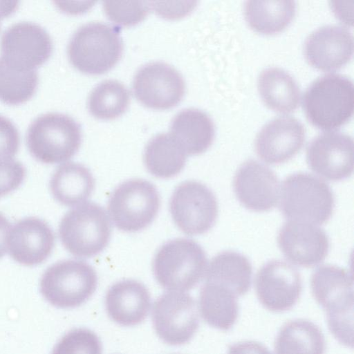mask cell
<instances>
[{"mask_svg":"<svg viewBox=\"0 0 354 354\" xmlns=\"http://www.w3.org/2000/svg\"><path fill=\"white\" fill-rule=\"evenodd\" d=\"M55 237L49 225L37 217H26L16 222L10 230L8 250L16 262L34 266L50 255Z\"/></svg>","mask_w":354,"mask_h":354,"instance_id":"d6986e66","label":"cell"},{"mask_svg":"<svg viewBox=\"0 0 354 354\" xmlns=\"http://www.w3.org/2000/svg\"><path fill=\"white\" fill-rule=\"evenodd\" d=\"M106 15L113 21L123 26H131L142 21L151 8L147 1H113L103 3Z\"/></svg>","mask_w":354,"mask_h":354,"instance_id":"d6a6232c","label":"cell"},{"mask_svg":"<svg viewBox=\"0 0 354 354\" xmlns=\"http://www.w3.org/2000/svg\"><path fill=\"white\" fill-rule=\"evenodd\" d=\"M109 317L123 326L140 324L147 317L151 297L142 283L133 279H124L113 284L104 299Z\"/></svg>","mask_w":354,"mask_h":354,"instance_id":"44dd1931","label":"cell"},{"mask_svg":"<svg viewBox=\"0 0 354 354\" xmlns=\"http://www.w3.org/2000/svg\"><path fill=\"white\" fill-rule=\"evenodd\" d=\"M169 210L178 229L194 236L204 234L213 227L218 206L214 194L207 186L198 181L187 180L174 189Z\"/></svg>","mask_w":354,"mask_h":354,"instance_id":"30bf717a","label":"cell"},{"mask_svg":"<svg viewBox=\"0 0 354 354\" xmlns=\"http://www.w3.org/2000/svg\"><path fill=\"white\" fill-rule=\"evenodd\" d=\"M227 354H271L263 344L254 341L236 343L229 347Z\"/></svg>","mask_w":354,"mask_h":354,"instance_id":"8d00e7d4","label":"cell"},{"mask_svg":"<svg viewBox=\"0 0 354 354\" xmlns=\"http://www.w3.org/2000/svg\"><path fill=\"white\" fill-rule=\"evenodd\" d=\"M151 318L156 335L171 346L189 342L199 326L196 301L184 292L169 291L160 296L153 304Z\"/></svg>","mask_w":354,"mask_h":354,"instance_id":"8fae6325","label":"cell"},{"mask_svg":"<svg viewBox=\"0 0 354 354\" xmlns=\"http://www.w3.org/2000/svg\"><path fill=\"white\" fill-rule=\"evenodd\" d=\"M254 287L259 301L266 309L283 312L298 301L302 290L301 278L291 264L272 260L258 270Z\"/></svg>","mask_w":354,"mask_h":354,"instance_id":"5bb4252c","label":"cell"},{"mask_svg":"<svg viewBox=\"0 0 354 354\" xmlns=\"http://www.w3.org/2000/svg\"><path fill=\"white\" fill-rule=\"evenodd\" d=\"M150 6L159 15L167 18L180 17L189 12L195 6V1L189 2H149Z\"/></svg>","mask_w":354,"mask_h":354,"instance_id":"d590c367","label":"cell"},{"mask_svg":"<svg viewBox=\"0 0 354 354\" xmlns=\"http://www.w3.org/2000/svg\"><path fill=\"white\" fill-rule=\"evenodd\" d=\"M305 134L303 124L297 118H276L266 123L257 134L255 151L268 164L285 162L300 151Z\"/></svg>","mask_w":354,"mask_h":354,"instance_id":"ac0fdd59","label":"cell"},{"mask_svg":"<svg viewBox=\"0 0 354 354\" xmlns=\"http://www.w3.org/2000/svg\"><path fill=\"white\" fill-rule=\"evenodd\" d=\"M295 9L294 1H247L244 16L252 30L269 35L284 29L294 17Z\"/></svg>","mask_w":354,"mask_h":354,"instance_id":"f1b7e54d","label":"cell"},{"mask_svg":"<svg viewBox=\"0 0 354 354\" xmlns=\"http://www.w3.org/2000/svg\"><path fill=\"white\" fill-rule=\"evenodd\" d=\"M160 206L156 187L146 180L136 178L123 182L114 189L108 202V211L118 229L135 232L153 222Z\"/></svg>","mask_w":354,"mask_h":354,"instance_id":"9c48e42d","label":"cell"},{"mask_svg":"<svg viewBox=\"0 0 354 354\" xmlns=\"http://www.w3.org/2000/svg\"><path fill=\"white\" fill-rule=\"evenodd\" d=\"M123 44L118 30L100 22L79 27L67 47L71 63L79 71L100 74L111 68L122 54Z\"/></svg>","mask_w":354,"mask_h":354,"instance_id":"52a82bcc","label":"cell"},{"mask_svg":"<svg viewBox=\"0 0 354 354\" xmlns=\"http://www.w3.org/2000/svg\"><path fill=\"white\" fill-rule=\"evenodd\" d=\"M58 232L63 246L69 253L79 258H90L107 246L111 225L103 207L86 202L65 214Z\"/></svg>","mask_w":354,"mask_h":354,"instance_id":"8992f818","label":"cell"},{"mask_svg":"<svg viewBox=\"0 0 354 354\" xmlns=\"http://www.w3.org/2000/svg\"><path fill=\"white\" fill-rule=\"evenodd\" d=\"M279 203L281 212L288 220L319 225L331 217L335 198L322 179L299 172L283 180L280 186Z\"/></svg>","mask_w":354,"mask_h":354,"instance_id":"7a4b0ae2","label":"cell"},{"mask_svg":"<svg viewBox=\"0 0 354 354\" xmlns=\"http://www.w3.org/2000/svg\"><path fill=\"white\" fill-rule=\"evenodd\" d=\"M95 188V179L88 168L68 162L59 165L50 180V189L60 204L72 207L84 203Z\"/></svg>","mask_w":354,"mask_h":354,"instance_id":"603a6c76","label":"cell"},{"mask_svg":"<svg viewBox=\"0 0 354 354\" xmlns=\"http://www.w3.org/2000/svg\"><path fill=\"white\" fill-rule=\"evenodd\" d=\"M0 50V57L12 67L32 70L50 57L53 41L40 25L28 21H18L2 33Z\"/></svg>","mask_w":354,"mask_h":354,"instance_id":"7c38bea8","label":"cell"},{"mask_svg":"<svg viewBox=\"0 0 354 354\" xmlns=\"http://www.w3.org/2000/svg\"><path fill=\"white\" fill-rule=\"evenodd\" d=\"M306 160L310 169L325 179L346 178L353 171V138L342 132L321 133L308 144Z\"/></svg>","mask_w":354,"mask_h":354,"instance_id":"9a60e30c","label":"cell"},{"mask_svg":"<svg viewBox=\"0 0 354 354\" xmlns=\"http://www.w3.org/2000/svg\"><path fill=\"white\" fill-rule=\"evenodd\" d=\"M187 154L171 133H161L151 138L144 151L143 160L148 171L160 178L178 174L186 162Z\"/></svg>","mask_w":354,"mask_h":354,"instance_id":"4316f807","label":"cell"},{"mask_svg":"<svg viewBox=\"0 0 354 354\" xmlns=\"http://www.w3.org/2000/svg\"><path fill=\"white\" fill-rule=\"evenodd\" d=\"M129 100V91L122 82L116 80H106L91 91L87 105L93 116L111 120L126 111Z\"/></svg>","mask_w":354,"mask_h":354,"instance_id":"f546056e","label":"cell"},{"mask_svg":"<svg viewBox=\"0 0 354 354\" xmlns=\"http://www.w3.org/2000/svg\"><path fill=\"white\" fill-rule=\"evenodd\" d=\"M233 187L239 202L250 210L268 212L279 203L280 184L277 176L255 160H248L239 167Z\"/></svg>","mask_w":354,"mask_h":354,"instance_id":"2e32d148","label":"cell"},{"mask_svg":"<svg viewBox=\"0 0 354 354\" xmlns=\"http://www.w3.org/2000/svg\"><path fill=\"white\" fill-rule=\"evenodd\" d=\"M252 268L249 260L240 253L224 251L214 256L207 266L205 281L223 285L236 296H243L250 288Z\"/></svg>","mask_w":354,"mask_h":354,"instance_id":"484cf974","label":"cell"},{"mask_svg":"<svg viewBox=\"0 0 354 354\" xmlns=\"http://www.w3.org/2000/svg\"><path fill=\"white\" fill-rule=\"evenodd\" d=\"M19 143L20 137L16 126L10 119L0 115V164L12 160Z\"/></svg>","mask_w":354,"mask_h":354,"instance_id":"836d02e7","label":"cell"},{"mask_svg":"<svg viewBox=\"0 0 354 354\" xmlns=\"http://www.w3.org/2000/svg\"><path fill=\"white\" fill-rule=\"evenodd\" d=\"M81 140L78 123L58 112L39 115L29 124L26 133L29 151L36 160L46 164L69 160L78 151Z\"/></svg>","mask_w":354,"mask_h":354,"instance_id":"5b68a950","label":"cell"},{"mask_svg":"<svg viewBox=\"0 0 354 354\" xmlns=\"http://www.w3.org/2000/svg\"><path fill=\"white\" fill-rule=\"evenodd\" d=\"M11 225L7 218L0 212V259L2 258L8 248V238Z\"/></svg>","mask_w":354,"mask_h":354,"instance_id":"74e56055","label":"cell"},{"mask_svg":"<svg viewBox=\"0 0 354 354\" xmlns=\"http://www.w3.org/2000/svg\"><path fill=\"white\" fill-rule=\"evenodd\" d=\"M312 294L326 311L328 328L342 344L353 339V277L335 265L319 266L310 278Z\"/></svg>","mask_w":354,"mask_h":354,"instance_id":"6da1fadb","label":"cell"},{"mask_svg":"<svg viewBox=\"0 0 354 354\" xmlns=\"http://www.w3.org/2000/svg\"><path fill=\"white\" fill-rule=\"evenodd\" d=\"M326 343L319 328L306 319L287 322L277 337L275 354H324Z\"/></svg>","mask_w":354,"mask_h":354,"instance_id":"83f0119b","label":"cell"},{"mask_svg":"<svg viewBox=\"0 0 354 354\" xmlns=\"http://www.w3.org/2000/svg\"><path fill=\"white\" fill-rule=\"evenodd\" d=\"M277 243L284 256L292 263L314 267L322 262L329 250L326 232L308 222L288 220L280 229Z\"/></svg>","mask_w":354,"mask_h":354,"instance_id":"e0dca14e","label":"cell"},{"mask_svg":"<svg viewBox=\"0 0 354 354\" xmlns=\"http://www.w3.org/2000/svg\"><path fill=\"white\" fill-rule=\"evenodd\" d=\"M207 266L205 252L198 243L178 238L158 249L152 268L156 281L163 288L184 292L197 285L205 276Z\"/></svg>","mask_w":354,"mask_h":354,"instance_id":"3957f363","label":"cell"},{"mask_svg":"<svg viewBox=\"0 0 354 354\" xmlns=\"http://www.w3.org/2000/svg\"><path fill=\"white\" fill-rule=\"evenodd\" d=\"M236 295L227 287L205 281L201 287L198 308L203 320L216 328L227 330L236 321L239 304Z\"/></svg>","mask_w":354,"mask_h":354,"instance_id":"cb8c5ba5","label":"cell"},{"mask_svg":"<svg viewBox=\"0 0 354 354\" xmlns=\"http://www.w3.org/2000/svg\"><path fill=\"white\" fill-rule=\"evenodd\" d=\"M354 88L346 77L335 73L315 80L306 89L303 108L308 120L322 129H336L352 116Z\"/></svg>","mask_w":354,"mask_h":354,"instance_id":"277c9868","label":"cell"},{"mask_svg":"<svg viewBox=\"0 0 354 354\" xmlns=\"http://www.w3.org/2000/svg\"><path fill=\"white\" fill-rule=\"evenodd\" d=\"M257 88L264 104L274 111H295L300 101V91L294 78L284 70L270 67L259 75Z\"/></svg>","mask_w":354,"mask_h":354,"instance_id":"d4e9b609","label":"cell"},{"mask_svg":"<svg viewBox=\"0 0 354 354\" xmlns=\"http://www.w3.org/2000/svg\"><path fill=\"white\" fill-rule=\"evenodd\" d=\"M136 97L142 104L153 109H166L183 98L185 84L181 74L172 66L153 62L142 66L133 80Z\"/></svg>","mask_w":354,"mask_h":354,"instance_id":"4fadbf2b","label":"cell"},{"mask_svg":"<svg viewBox=\"0 0 354 354\" xmlns=\"http://www.w3.org/2000/svg\"><path fill=\"white\" fill-rule=\"evenodd\" d=\"M18 1H0V20L13 12L17 8Z\"/></svg>","mask_w":354,"mask_h":354,"instance_id":"f35d334b","label":"cell"},{"mask_svg":"<svg viewBox=\"0 0 354 354\" xmlns=\"http://www.w3.org/2000/svg\"><path fill=\"white\" fill-rule=\"evenodd\" d=\"M353 39L345 27L328 25L312 32L304 44V55L313 66L322 71L340 68L351 59Z\"/></svg>","mask_w":354,"mask_h":354,"instance_id":"ffe728a7","label":"cell"},{"mask_svg":"<svg viewBox=\"0 0 354 354\" xmlns=\"http://www.w3.org/2000/svg\"><path fill=\"white\" fill-rule=\"evenodd\" d=\"M102 346L97 335L85 328H74L56 344L51 354H102Z\"/></svg>","mask_w":354,"mask_h":354,"instance_id":"1f68e13d","label":"cell"},{"mask_svg":"<svg viewBox=\"0 0 354 354\" xmlns=\"http://www.w3.org/2000/svg\"><path fill=\"white\" fill-rule=\"evenodd\" d=\"M97 276L85 261L67 259L48 267L40 280V292L51 305L73 308L85 303L94 293Z\"/></svg>","mask_w":354,"mask_h":354,"instance_id":"ba28073f","label":"cell"},{"mask_svg":"<svg viewBox=\"0 0 354 354\" xmlns=\"http://www.w3.org/2000/svg\"><path fill=\"white\" fill-rule=\"evenodd\" d=\"M26 170L19 161L0 164V198L17 189L26 177Z\"/></svg>","mask_w":354,"mask_h":354,"instance_id":"e575fe53","label":"cell"},{"mask_svg":"<svg viewBox=\"0 0 354 354\" xmlns=\"http://www.w3.org/2000/svg\"><path fill=\"white\" fill-rule=\"evenodd\" d=\"M170 130L187 155L205 152L214 137V125L210 117L194 108L179 111L171 120Z\"/></svg>","mask_w":354,"mask_h":354,"instance_id":"7402d4cb","label":"cell"},{"mask_svg":"<svg viewBox=\"0 0 354 354\" xmlns=\"http://www.w3.org/2000/svg\"><path fill=\"white\" fill-rule=\"evenodd\" d=\"M38 80L35 69H17L0 57V100L2 102L9 104L26 102L35 93Z\"/></svg>","mask_w":354,"mask_h":354,"instance_id":"4dcf8cb0","label":"cell"}]
</instances>
